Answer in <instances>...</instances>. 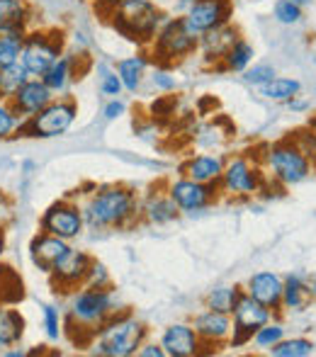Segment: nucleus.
Masks as SVG:
<instances>
[{
  "mask_svg": "<svg viewBox=\"0 0 316 357\" xmlns=\"http://www.w3.org/2000/svg\"><path fill=\"white\" fill-rule=\"evenodd\" d=\"M241 291L243 287L239 284H219L214 289L207 291L204 296V309H214V311H222V314H232L234 306H236Z\"/></svg>",
  "mask_w": 316,
  "mask_h": 357,
  "instance_id": "obj_30",
  "label": "nucleus"
},
{
  "mask_svg": "<svg viewBox=\"0 0 316 357\" xmlns=\"http://www.w3.org/2000/svg\"><path fill=\"white\" fill-rule=\"evenodd\" d=\"M316 353V343L304 335H294V338H287L285 335L275 348L268 350L270 357H312Z\"/></svg>",
  "mask_w": 316,
  "mask_h": 357,
  "instance_id": "obj_32",
  "label": "nucleus"
},
{
  "mask_svg": "<svg viewBox=\"0 0 316 357\" xmlns=\"http://www.w3.org/2000/svg\"><path fill=\"white\" fill-rule=\"evenodd\" d=\"M180 17L185 20L190 29L197 37H202L209 29H217L222 24L232 22L234 17V5L232 0H190L188 10Z\"/></svg>",
  "mask_w": 316,
  "mask_h": 357,
  "instance_id": "obj_13",
  "label": "nucleus"
},
{
  "mask_svg": "<svg viewBox=\"0 0 316 357\" xmlns=\"http://www.w3.org/2000/svg\"><path fill=\"white\" fill-rule=\"evenodd\" d=\"M285 335H287L285 324L283 321H278V316H275L273 321H268V324L260 326V328L255 331L253 338H250V345H253V350H265V353H268V350L275 348Z\"/></svg>",
  "mask_w": 316,
  "mask_h": 357,
  "instance_id": "obj_33",
  "label": "nucleus"
},
{
  "mask_svg": "<svg viewBox=\"0 0 316 357\" xmlns=\"http://www.w3.org/2000/svg\"><path fill=\"white\" fill-rule=\"evenodd\" d=\"M292 3L302 5V8H307V5H312V3H314V0H292Z\"/></svg>",
  "mask_w": 316,
  "mask_h": 357,
  "instance_id": "obj_50",
  "label": "nucleus"
},
{
  "mask_svg": "<svg viewBox=\"0 0 316 357\" xmlns=\"http://www.w3.org/2000/svg\"><path fill=\"white\" fill-rule=\"evenodd\" d=\"M139 219L146 221V224H151V226H168L180 219V209H178V204L168 197L165 190L153 188L151 192L142 199Z\"/></svg>",
  "mask_w": 316,
  "mask_h": 357,
  "instance_id": "obj_22",
  "label": "nucleus"
},
{
  "mask_svg": "<svg viewBox=\"0 0 316 357\" xmlns=\"http://www.w3.org/2000/svg\"><path fill=\"white\" fill-rule=\"evenodd\" d=\"M149 78H151V85L158 90V93H175V90H178V78H175L165 66H156Z\"/></svg>",
  "mask_w": 316,
  "mask_h": 357,
  "instance_id": "obj_43",
  "label": "nucleus"
},
{
  "mask_svg": "<svg viewBox=\"0 0 316 357\" xmlns=\"http://www.w3.org/2000/svg\"><path fill=\"white\" fill-rule=\"evenodd\" d=\"M107 17L114 32L122 34L129 42L139 44V47L149 49V44L153 42L168 15L153 0H119Z\"/></svg>",
  "mask_w": 316,
  "mask_h": 357,
  "instance_id": "obj_5",
  "label": "nucleus"
},
{
  "mask_svg": "<svg viewBox=\"0 0 316 357\" xmlns=\"http://www.w3.org/2000/svg\"><path fill=\"white\" fill-rule=\"evenodd\" d=\"M90 263H93V255L85 253V250L71 248L57 265H54L52 273H49L52 284L57 287V291H61V294H71V291H76L78 287L85 284Z\"/></svg>",
  "mask_w": 316,
  "mask_h": 357,
  "instance_id": "obj_15",
  "label": "nucleus"
},
{
  "mask_svg": "<svg viewBox=\"0 0 316 357\" xmlns=\"http://www.w3.org/2000/svg\"><path fill=\"white\" fill-rule=\"evenodd\" d=\"M78 119V102L71 95H57L52 102L37 114L22 119L20 124V137L32 139H57L63 137Z\"/></svg>",
  "mask_w": 316,
  "mask_h": 357,
  "instance_id": "obj_8",
  "label": "nucleus"
},
{
  "mask_svg": "<svg viewBox=\"0 0 316 357\" xmlns=\"http://www.w3.org/2000/svg\"><path fill=\"white\" fill-rule=\"evenodd\" d=\"M243 83L250 85V88L258 90L260 85H265L268 80H273L278 71H275V66H270V63H250L248 68H246L243 73Z\"/></svg>",
  "mask_w": 316,
  "mask_h": 357,
  "instance_id": "obj_41",
  "label": "nucleus"
},
{
  "mask_svg": "<svg viewBox=\"0 0 316 357\" xmlns=\"http://www.w3.org/2000/svg\"><path fill=\"white\" fill-rule=\"evenodd\" d=\"M265 175L260 158L253 153H236L224 160L222 178H219V195L229 199H253L263 190Z\"/></svg>",
  "mask_w": 316,
  "mask_h": 357,
  "instance_id": "obj_7",
  "label": "nucleus"
},
{
  "mask_svg": "<svg viewBox=\"0 0 316 357\" xmlns=\"http://www.w3.org/2000/svg\"><path fill=\"white\" fill-rule=\"evenodd\" d=\"M85 287H95V289H107V287H112V275H110L107 265L93 258L88 278H85Z\"/></svg>",
  "mask_w": 316,
  "mask_h": 357,
  "instance_id": "obj_42",
  "label": "nucleus"
},
{
  "mask_svg": "<svg viewBox=\"0 0 316 357\" xmlns=\"http://www.w3.org/2000/svg\"><path fill=\"white\" fill-rule=\"evenodd\" d=\"M24 299V284L20 275L8 265H0V304H20Z\"/></svg>",
  "mask_w": 316,
  "mask_h": 357,
  "instance_id": "obj_31",
  "label": "nucleus"
},
{
  "mask_svg": "<svg viewBox=\"0 0 316 357\" xmlns=\"http://www.w3.org/2000/svg\"><path fill=\"white\" fill-rule=\"evenodd\" d=\"M287 109L292 114H304V112H309V109H312V100H304L302 95H294L292 100H287Z\"/></svg>",
  "mask_w": 316,
  "mask_h": 357,
  "instance_id": "obj_46",
  "label": "nucleus"
},
{
  "mask_svg": "<svg viewBox=\"0 0 316 357\" xmlns=\"http://www.w3.org/2000/svg\"><path fill=\"white\" fill-rule=\"evenodd\" d=\"M88 59V54L83 52H63L52 66L47 68V73L42 75V80L49 85L54 95H68L71 85L76 83L78 78H83V68H80V61Z\"/></svg>",
  "mask_w": 316,
  "mask_h": 357,
  "instance_id": "obj_16",
  "label": "nucleus"
},
{
  "mask_svg": "<svg viewBox=\"0 0 316 357\" xmlns=\"http://www.w3.org/2000/svg\"><path fill=\"white\" fill-rule=\"evenodd\" d=\"M42 326H44V333H47L49 340L61 338L63 319H61V311H59L54 304H44L42 306Z\"/></svg>",
  "mask_w": 316,
  "mask_h": 357,
  "instance_id": "obj_40",
  "label": "nucleus"
},
{
  "mask_svg": "<svg viewBox=\"0 0 316 357\" xmlns=\"http://www.w3.org/2000/svg\"><path fill=\"white\" fill-rule=\"evenodd\" d=\"M283 284L285 280L273 270H260L253 273L243 284V291L248 296H253L255 301L265 304L268 309H273L280 316V301H283Z\"/></svg>",
  "mask_w": 316,
  "mask_h": 357,
  "instance_id": "obj_21",
  "label": "nucleus"
},
{
  "mask_svg": "<svg viewBox=\"0 0 316 357\" xmlns=\"http://www.w3.org/2000/svg\"><path fill=\"white\" fill-rule=\"evenodd\" d=\"M90 5H93L95 10H98L100 15H105V17H107L110 13H112L114 10V5L119 3V0H88Z\"/></svg>",
  "mask_w": 316,
  "mask_h": 357,
  "instance_id": "obj_47",
  "label": "nucleus"
},
{
  "mask_svg": "<svg viewBox=\"0 0 316 357\" xmlns=\"http://www.w3.org/2000/svg\"><path fill=\"white\" fill-rule=\"evenodd\" d=\"M98 73H100V93L107 95V98H119V95L124 93L122 88V80H119L117 71H114V66H110V63L105 61H98Z\"/></svg>",
  "mask_w": 316,
  "mask_h": 357,
  "instance_id": "obj_38",
  "label": "nucleus"
},
{
  "mask_svg": "<svg viewBox=\"0 0 316 357\" xmlns=\"http://www.w3.org/2000/svg\"><path fill=\"white\" fill-rule=\"evenodd\" d=\"M32 24L29 0H0V32L24 34Z\"/></svg>",
  "mask_w": 316,
  "mask_h": 357,
  "instance_id": "obj_26",
  "label": "nucleus"
},
{
  "mask_svg": "<svg viewBox=\"0 0 316 357\" xmlns=\"http://www.w3.org/2000/svg\"><path fill=\"white\" fill-rule=\"evenodd\" d=\"M24 34L20 32H0V68H8L20 61Z\"/></svg>",
  "mask_w": 316,
  "mask_h": 357,
  "instance_id": "obj_35",
  "label": "nucleus"
},
{
  "mask_svg": "<svg viewBox=\"0 0 316 357\" xmlns=\"http://www.w3.org/2000/svg\"><path fill=\"white\" fill-rule=\"evenodd\" d=\"M149 338V328L144 321H139L132 311H119L110 316L95 338L90 340V353L103 357H132L142 348V343Z\"/></svg>",
  "mask_w": 316,
  "mask_h": 357,
  "instance_id": "obj_4",
  "label": "nucleus"
},
{
  "mask_svg": "<svg viewBox=\"0 0 316 357\" xmlns=\"http://www.w3.org/2000/svg\"><path fill=\"white\" fill-rule=\"evenodd\" d=\"M137 355L139 357H165L163 348H160V343H156V340H149V338L142 343V348L137 350Z\"/></svg>",
  "mask_w": 316,
  "mask_h": 357,
  "instance_id": "obj_45",
  "label": "nucleus"
},
{
  "mask_svg": "<svg viewBox=\"0 0 316 357\" xmlns=\"http://www.w3.org/2000/svg\"><path fill=\"white\" fill-rule=\"evenodd\" d=\"M142 199L127 185H100L93 188L80 209H83L85 229L93 231H122L137 224Z\"/></svg>",
  "mask_w": 316,
  "mask_h": 357,
  "instance_id": "obj_2",
  "label": "nucleus"
},
{
  "mask_svg": "<svg viewBox=\"0 0 316 357\" xmlns=\"http://www.w3.org/2000/svg\"><path fill=\"white\" fill-rule=\"evenodd\" d=\"M255 59V49L250 42H246L243 37H239L236 42H234V47L227 52V56H224L222 61V71H229V73H243L246 68L253 63Z\"/></svg>",
  "mask_w": 316,
  "mask_h": 357,
  "instance_id": "obj_29",
  "label": "nucleus"
},
{
  "mask_svg": "<svg viewBox=\"0 0 316 357\" xmlns=\"http://www.w3.org/2000/svg\"><path fill=\"white\" fill-rule=\"evenodd\" d=\"M283 301H280V314H302L312 304V291H309L307 278L299 273H292L283 278Z\"/></svg>",
  "mask_w": 316,
  "mask_h": 357,
  "instance_id": "obj_25",
  "label": "nucleus"
},
{
  "mask_svg": "<svg viewBox=\"0 0 316 357\" xmlns=\"http://www.w3.org/2000/svg\"><path fill=\"white\" fill-rule=\"evenodd\" d=\"M27 78H32V75H29L22 61L13 63V66H8V68H0V98L10 100Z\"/></svg>",
  "mask_w": 316,
  "mask_h": 357,
  "instance_id": "obj_34",
  "label": "nucleus"
},
{
  "mask_svg": "<svg viewBox=\"0 0 316 357\" xmlns=\"http://www.w3.org/2000/svg\"><path fill=\"white\" fill-rule=\"evenodd\" d=\"M258 158H260V165H263L265 175H268L270 180H275L278 185H283L285 190L307 183L316 173L312 158L304 153V149L297 144L294 134L268 144L263 149V153H258Z\"/></svg>",
  "mask_w": 316,
  "mask_h": 357,
  "instance_id": "obj_3",
  "label": "nucleus"
},
{
  "mask_svg": "<svg viewBox=\"0 0 316 357\" xmlns=\"http://www.w3.org/2000/svg\"><path fill=\"white\" fill-rule=\"evenodd\" d=\"M193 328L197 333L200 343H202V353L207 348V353H217L219 348L229 345V338H232V314H222V311L214 309H202L193 321Z\"/></svg>",
  "mask_w": 316,
  "mask_h": 357,
  "instance_id": "obj_14",
  "label": "nucleus"
},
{
  "mask_svg": "<svg viewBox=\"0 0 316 357\" xmlns=\"http://www.w3.org/2000/svg\"><path fill=\"white\" fill-rule=\"evenodd\" d=\"M39 231L44 234H54L59 238L76 241L85 231V219L80 204L73 199H59V202L49 204L44 209L42 219H39Z\"/></svg>",
  "mask_w": 316,
  "mask_h": 357,
  "instance_id": "obj_12",
  "label": "nucleus"
},
{
  "mask_svg": "<svg viewBox=\"0 0 316 357\" xmlns=\"http://www.w3.org/2000/svg\"><path fill=\"white\" fill-rule=\"evenodd\" d=\"M239 37H241L239 27H234L232 22L222 24V27H217V29H209V32H204L202 37H200L197 54L202 56V61L207 63V66L219 68L224 56H227V52L234 47V42H236Z\"/></svg>",
  "mask_w": 316,
  "mask_h": 357,
  "instance_id": "obj_18",
  "label": "nucleus"
},
{
  "mask_svg": "<svg viewBox=\"0 0 316 357\" xmlns=\"http://www.w3.org/2000/svg\"><path fill=\"white\" fill-rule=\"evenodd\" d=\"M3 353H5V348H3V345H0V357H3Z\"/></svg>",
  "mask_w": 316,
  "mask_h": 357,
  "instance_id": "obj_51",
  "label": "nucleus"
},
{
  "mask_svg": "<svg viewBox=\"0 0 316 357\" xmlns=\"http://www.w3.org/2000/svg\"><path fill=\"white\" fill-rule=\"evenodd\" d=\"M24 338V316L15 306L0 304V345L15 348Z\"/></svg>",
  "mask_w": 316,
  "mask_h": 357,
  "instance_id": "obj_27",
  "label": "nucleus"
},
{
  "mask_svg": "<svg viewBox=\"0 0 316 357\" xmlns=\"http://www.w3.org/2000/svg\"><path fill=\"white\" fill-rule=\"evenodd\" d=\"M68 250H71V241L39 231L32 238V243H29V258H32L34 268H39L44 275H49L54 270V265H57Z\"/></svg>",
  "mask_w": 316,
  "mask_h": 357,
  "instance_id": "obj_20",
  "label": "nucleus"
},
{
  "mask_svg": "<svg viewBox=\"0 0 316 357\" xmlns=\"http://www.w3.org/2000/svg\"><path fill=\"white\" fill-rule=\"evenodd\" d=\"M54 98H57V95L49 90V85L44 83L42 78H34L32 75V78H27L20 85L17 93L10 98V102H13L15 112H17L20 117L27 119V117H32V114H37L39 109L47 107Z\"/></svg>",
  "mask_w": 316,
  "mask_h": 357,
  "instance_id": "obj_19",
  "label": "nucleus"
},
{
  "mask_svg": "<svg viewBox=\"0 0 316 357\" xmlns=\"http://www.w3.org/2000/svg\"><path fill=\"white\" fill-rule=\"evenodd\" d=\"M66 52V34L61 29H27L20 61L34 78H42L47 68Z\"/></svg>",
  "mask_w": 316,
  "mask_h": 357,
  "instance_id": "obj_9",
  "label": "nucleus"
},
{
  "mask_svg": "<svg viewBox=\"0 0 316 357\" xmlns=\"http://www.w3.org/2000/svg\"><path fill=\"white\" fill-rule=\"evenodd\" d=\"M22 117L15 112L13 102L5 98H0V142H8V139L17 137Z\"/></svg>",
  "mask_w": 316,
  "mask_h": 357,
  "instance_id": "obj_37",
  "label": "nucleus"
},
{
  "mask_svg": "<svg viewBox=\"0 0 316 357\" xmlns=\"http://www.w3.org/2000/svg\"><path fill=\"white\" fill-rule=\"evenodd\" d=\"M165 192L178 204L180 214H200V212H204V209H209L222 197V195H219V185H204V183H197V180L185 178V175L170 180V183L165 185Z\"/></svg>",
  "mask_w": 316,
  "mask_h": 357,
  "instance_id": "obj_11",
  "label": "nucleus"
},
{
  "mask_svg": "<svg viewBox=\"0 0 316 357\" xmlns=\"http://www.w3.org/2000/svg\"><path fill=\"white\" fill-rule=\"evenodd\" d=\"M273 20L283 27H297L304 20V8L292 0H275L273 3Z\"/></svg>",
  "mask_w": 316,
  "mask_h": 357,
  "instance_id": "obj_36",
  "label": "nucleus"
},
{
  "mask_svg": "<svg viewBox=\"0 0 316 357\" xmlns=\"http://www.w3.org/2000/svg\"><path fill=\"white\" fill-rule=\"evenodd\" d=\"M3 255H5V231L0 229V260H3Z\"/></svg>",
  "mask_w": 316,
  "mask_h": 357,
  "instance_id": "obj_49",
  "label": "nucleus"
},
{
  "mask_svg": "<svg viewBox=\"0 0 316 357\" xmlns=\"http://www.w3.org/2000/svg\"><path fill=\"white\" fill-rule=\"evenodd\" d=\"M127 114V102L122 98H110L107 105L103 107V119L105 122H114V119Z\"/></svg>",
  "mask_w": 316,
  "mask_h": 357,
  "instance_id": "obj_44",
  "label": "nucleus"
},
{
  "mask_svg": "<svg viewBox=\"0 0 316 357\" xmlns=\"http://www.w3.org/2000/svg\"><path fill=\"white\" fill-rule=\"evenodd\" d=\"M229 137H234V134H224L217 124L209 122V124H202V127L197 129V134H195V144L202 146V149H219V146L227 144Z\"/></svg>",
  "mask_w": 316,
  "mask_h": 357,
  "instance_id": "obj_39",
  "label": "nucleus"
},
{
  "mask_svg": "<svg viewBox=\"0 0 316 357\" xmlns=\"http://www.w3.org/2000/svg\"><path fill=\"white\" fill-rule=\"evenodd\" d=\"M314 66H316V56H314Z\"/></svg>",
  "mask_w": 316,
  "mask_h": 357,
  "instance_id": "obj_52",
  "label": "nucleus"
},
{
  "mask_svg": "<svg viewBox=\"0 0 316 357\" xmlns=\"http://www.w3.org/2000/svg\"><path fill=\"white\" fill-rule=\"evenodd\" d=\"M258 93H260V98L268 100V102L285 105L287 100H292L294 95H302V80L289 78V75H275L273 80L260 85Z\"/></svg>",
  "mask_w": 316,
  "mask_h": 357,
  "instance_id": "obj_28",
  "label": "nucleus"
},
{
  "mask_svg": "<svg viewBox=\"0 0 316 357\" xmlns=\"http://www.w3.org/2000/svg\"><path fill=\"white\" fill-rule=\"evenodd\" d=\"M124 311L122 301H119L117 291L112 287L107 289H95V287H78L71 291L66 306V316H63V328L76 343L90 345L100 326L110 319V316Z\"/></svg>",
  "mask_w": 316,
  "mask_h": 357,
  "instance_id": "obj_1",
  "label": "nucleus"
},
{
  "mask_svg": "<svg viewBox=\"0 0 316 357\" xmlns=\"http://www.w3.org/2000/svg\"><path fill=\"white\" fill-rule=\"evenodd\" d=\"M112 66H114V71H117L119 80H122L124 93L137 95L144 85L149 66H151V56H149V52H139V54H134V56L119 59V61L112 63Z\"/></svg>",
  "mask_w": 316,
  "mask_h": 357,
  "instance_id": "obj_24",
  "label": "nucleus"
},
{
  "mask_svg": "<svg viewBox=\"0 0 316 357\" xmlns=\"http://www.w3.org/2000/svg\"><path fill=\"white\" fill-rule=\"evenodd\" d=\"M275 311L268 309L265 304H260V301H255L253 296H248L246 291H241L236 306H234L232 311V338H229V345L232 348H246V345H250V338H253V333L260 328V326H265L268 321L275 319Z\"/></svg>",
  "mask_w": 316,
  "mask_h": 357,
  "instance_id": "obj_10",
  "label": "nucleus"
},
{
  "mask_svg": "<svg viewBox=\"0 0 316 357\" xmlns=\"http://www.w3.org/2000/svg\"><path fill=\"white\" fill-rule=\"evenodd\" d=\"M307 284H309V291H312V299L316 301V275L307 278Z\"/></svg>",
  "mask_w": 316,
  "mask_h": 357,
  "instance_id": "obj_48",
  "label": "nucleus"
},
{
  "mask_svg": "<svg viewBox=\"0 0 316 357\" xmlns=\"http://www.w3.org/2000/svg\"><path fill=\"white\" fill-rule=\"evenodd\" d=\"M224 160L227 158L217 153H195L185 160L180 170H183V175L190 180H197V183H204V185H219Z\"/></svg>",
  "mask_w": 316,
  "mask_h": 357,
  "instance_id": "obj_23",
  "label": "nucleus"
},
{
  "mask_svg": "<svg viewBox=\"0 0 316 357\" xmlns=\"http://www.w3.org/2000/svg\"><path fill=\"white\" fill-rule=\"evenodd\" d=\"M200 47V37L185 24L180 15H168L160 24V29L149 44V56L156 61L158 66H175V63L185 61V59L195 56Z\"/></svg>",
  "mask_w": 316,
  "mask_h": 357,
  "instance_id": "obj_6",
  "label": "nucleus"
},
{
  "mask_svg": "<svg viewBox=\"0 0 316 357\" xmlns=\"http://www.w3.org/2000/svg\"><path fill=\"white\" fill-rule=\"evenodd\" d=\"M160 348L165 357H197L202 355V343H200L197 333H195L193 324L185 321H175V324L165 326L163 333L158 338Z\"/></svg>",
  "mask_w": 316,
  "mask_h": 357,
  "instance_id": "obj_17",
  "label": "nucleus"
},
{
  "mask_svg": "<svg viewBox=\"0 0 316 357\" xmlns=\"http://www.w3.org/2000/svg\"><path fill=\"white\" fill-rule=\"evenodd\" d=\"M314 93H316V88H314Z\"/></svg>",
  "mask_w": 316,
  "mask_h": 357,
  "instance_id": "obj_53",
  "label": "nucleus"
}]
</instances>
